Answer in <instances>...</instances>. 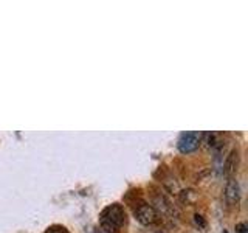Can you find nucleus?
Segmentation results:
<instances>
[{
	"label": "nucleus",
	"mask_w": 248,
	"mask_h": 233,
	"mask_svg": "<svg viewBox=\"0 0 248 233\" xmlns=\"http://www.w3.org/2000/svg\"><path fill=\"white\" fill-rule=\"evenodd\" d=\"M45 233H67V232H65V229H62V227H50Z\"/></svg>",
	"instance_id": "obj_8"
},
{
	"label": "nucleus",
	"mask_w": 248,
	"mask_h": 233,
	"mask_svg": "<svg viewBox=\"0 0 248 233\" xmlns=\"http://www.w3.org/2000/svg\"><path fill=\"white\" fill-rule=\"evenodd\" d=\"M225 199L230 205H234L239 200V183L234 179H230L227 186H225Z\"/></svg>",
	"instance_id": "obj_4"
},
{
	"label": "nucleus",
	"mask_w": 248,
	"mask_h": 233,
	"mask_svg": "<svg viewBox=\"0 0 248 233\" xmlns=\"http://www.w3.org/2000/svg\"><path fill=\"white\" fill-rule=\"evenodd\" d=\"M236 233H248V230H247V225H245L244 222L237 224V225H236Z\"/></svg>",
	"instance_id": "obj_7"
},
{
	"label": "nucleus",
	"mask_w": 248,
	"mask_h": 233,
	"mask_svg": "<svg viewBox=\"0 0 248 233\" xmlns=\"http://www.w3.org/2000/svg\"><path fill=\"white\" fill-rule=\"evenodd\" d=\"M135 216L143 225H152L158 221V212L149 204H140L135 208Z\"/></svg>",
	"instance_id": "obj_3"
},
{
	"label": "nucleus",
	"mask_w": 248,
	"mask_h": 233,
	"mask_svg": "<svg viewBox=\"0 0 248 233\" xmlns=\"http://www.w3.org/2000/svg\"><path fill=\"white\" fill-rule=\"evenodd\" d=\"M223 233H228V232H227V230H223Z\"/></svg>",
	"instance_id": "obj_9"
},
{
	"label": "nucleus",
	"mask_w": 248,
	"mask_h": 233,
	"mask_svg": "<svg viewBox=\"0 0 248 233\" xmlns=\"http://www.w3.org/2000/svg\"><path fill=\"white\" fill-rule=\"evenodd\" d=\"M194 222H196V225H199L200 229L206 227V221L203 219V216L202 215H194Z\"/></svg>",
	"instance_id": "obj_6"
},
{
	"label": "nucleus",
	"mask_w": 248,
	"mask_h": 233,
	"mask_svg": "<svg viewBox=\"0 0 248 233\" xmlns=\"http://www.w3.org/2000/svg\"><path fill=\"white\" fill-rule=\"evenodd\" d=\"M202 143V134L197 131L194 132H185L182 134V137L178 138V151L183 152V154H189V152H194L200 146Z\"/></svg>",
	"instance_id": "obj_2"
},
{
	"label": "nucleus",
	"mask_w": 248,
	"mask_h": 233,
	"mask_svg": "<svg viewBox=\"0 0 248 233\" xmlns=\"http://www.w3.org/2000/svg\"><path fill=\"white\" fill-rule=\"evenodd\" d=\"M237 163H239V152L237 150H232L227 160H225L223 163V173L225 176H232L234 174V171L237 169Z\"/></svg>",
	"instance_id": "obj_5"
},
{
	"label": "nucleus",
	"mask_w": 248,
	"mask_h": 233,
	"mask_svg": "<svg viewBox=\"0 0 248 233\" xmlns=\"http://www.w3.org/2000/svg\"><path fill=\"white\" fill-rule=\"evenodd\" d=\"M124 210L121 205L113 204L107 207L103 213H101V225L107 233H116L121 225L124 224Z\"/></svg>",
	"instance_id": "obj_1"
}]
</instances>
